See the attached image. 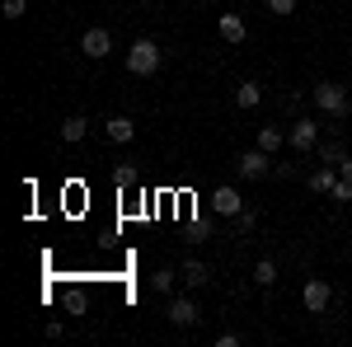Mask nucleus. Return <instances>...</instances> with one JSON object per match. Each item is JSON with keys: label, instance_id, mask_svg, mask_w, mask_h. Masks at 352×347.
<instances>
[{"label": "nucleus", "instance_id": "obj_1", "mask_svg": "<svg viewBox=\"0 0 352 347\" xmlns=\"http://www.w3.org/2000/svg\"><path fill=\"white\" fill-rule=\"evenodd\" d=\"M127 71L132 76H155L160 71V47L151 38H136L132 47H127Z\"/></svg>", "mask_w": 352, "mask_h": 347}, {"label": "nucleus", "instance_id": "obj_2", "mask_svg": "<svg viewBox=\"0 0 352 347\" xmlns=\"http://www.w3.org/2000/svg\"><path fill=\"white\" fill-rule=\"evenodd\" d=\"M315 108L329 113V117H343V113H348V89H343V85H333V80L315 85Z\"/></svg>", "mask_w": 352, "mask_h": 347}, {"label": "nucleus", "instance_id": "obj_3", "mask_svg": "<svg viewBox=\"0 0 352 347\" xmlns=\"http://www.w3.org/2000/svg\"><path fill=\"white\" fill-rule=\"evenodd\" d=\"M287 141H292V150H315V141H320V122H315V117H296Z\"/></svg>", "mask_w": 352, "mask_h": 347}, {"label": "nucleus", "instance_id": "obj_4", "mask_svg": "<svg viewBox=\"0 0 352 347\" xmlns=\"http://www.w3.org/2000/svg\"><path fill=\"white\" fill-rule=\"evenodd\" d=\"M235 169H240V179H263L272 169V160H268V150L258 146V150H244L240 160H235Z\"/></svg>", "mask_w": 352, "mask_h": 347}, {"label": "nucleus", "instance_id": "obj_5", "mask_svg": "<svg viewBox=\"0 0 352 347\" xmlns=\"http://www.w3.org/2000/svg\"><path fill=\"white\" fill-rule=\"evenodd\" d=\"M80 52L94 56V61H99V56H109V52H113V33H109V28H85Z\"/></svg>", "mask_w": 352, "mask_h": 347}, {"label": "nucleus", "instance_id": "obj_6", "mask_svg": "<svg viewBox=\"0 0 352 347\" xmlns=\"http://www.w3.org/2000/svg\"><path fill=\"white\" fill-rule=\"evenodd\" d=\"M329 282L324 277H310V282H305V310H310V315H320V310H329Z\"/></svg>", "mask_w": 352, "mask_h": 347}, {"label": "nucleus", "instance_id": "obj_7", "mask_svg": "<svg viewBox=\"0 0 352 347\" xmlns=\"http://www.w3.org/2000/svg\"><path fill=\"white\" fill-rule=\"evenodd\" d=\"M164 315H169V324H179V328H188V324H197V305H192L188 295H174Z\"/></svg>", "mask_w": 352, "mask_h": 347}, {"label": "nucleus", "instance_id": "obj_8", "mask_svg": "<svg viewBox=\"0 0 352 347\" xmlns=\"http://www.w3.org/2000/svg\"><path fill=\"white\" fill-rule=\"evenodd\" d=\"M217 33L230 43V47H235V43H244V33H249V28H244L240 14H221V19H217Z\"/></svg>", "mask_w": 352, "mask_h": 347}, {"label": "nucleus", "instance_id": "obj_9", "mask_svg": "<svg viewBox=\"0 0 352 347\" xmlns=\"http://www.w3.org/2000/svg\"><path fill=\"white\" fill-rule=\"evenodd\" d=\"M212 202H217V216H240L244 212V197L235 192V188H217V197H212Z\"/></svg>", "mask_w": 352, "mask_h": 347}, {"label": "nucleus", "instance_id": "obj_10", "mask_svg": "<svg viewBox=\"0 0 352 347\" xmlns=\"http://www.w3.org/2000/svg\"><path fill=\"white\" fill-rule=\"evenodd\" d=\"M104 132H109V141L127 146V141L136 136V122H132V117H109V122H104Z\"/></svg>", "mask_w": 352, "mask_h": 347}, {"label": "nucleus", "instance_id": "obj_11", "mask_svg": "<svg viewBox=\"0 0 352 347\" xmlns=\"http://www.w3.org/2000/svg\"><path fill=\"white\" fill-rule=\"evenodd\" d=\"M179 277H184V282H188V287H207V282H212V267L202 263V258H188V263H184V272H179Z\"/></svg>", "mask_w": 352, "mask_h": 347}, {"label": "nucleus", "instance_id": "obj_12", "mask_svg": "<svg viewBox=\"0 0 352 347\" xmlns=\"http://www.w3.org/2000/svg\"><path fill=\"white\" fill-rule=\"evenodd\" d=\"M235 104H240V108H258V104H263V85L244 80L240 89H235Z\"/></svg>", "mask_w": 352, "mask_h": 347}, {"label": "nucleus", "instance_id": "obj_13", "mask_svg": "<svg viewBox=\"0 0 352 347\" xmlns=\"http://www.w3.org/2000/svg\"><path fill=\"white\" fill-rule=\"evenodd\" d=\"M333 169H338V164H320V169L310 174V188H315V192H333V183H338Z\"/></svg>", "mask_w": 352, "mask_h": 347}, {"label": "nucleus", "instance_id": "obj_14", "mask_svg": "<svg viewBox=\"0 0 352 347\" xmlns=\"http://www.w3.org/2000/svg\"><path fill=\"white\" fill-rule=\"evenodd\" d=\"M85 132H89L85 117H66V122H61V141H85Z\"/></svg>", "mask_w": 352, "mask_h": 347}, {"label": "nucleus", "instance_id": "obj_15", "mask_svg": "<svg viewBox=\"0 0 352 347\" xmlns=\"http://www.w3.org/2000/svg\"><path fill=\"white\" fill-rule=\"evenodd\" d=\"M254 282H258V287H272V282H277V263H272V258H258V263H254Z\"/></svg>", "mask_w": 352, "mask_h": 347}, {"label": "nucleus", "instance_id": "obj_16", "mask_svg": "<svg viewBox=\"0 0 352 347\" xmlns=\"http://www.w3.org/2000/svg\"><path fill=\"white\" fill-rule=\"evenodd\" d=\"M151 287H155V291H164V295H174V267H160V272L151 277Z\"/></svg>", "mask_w": 352, "mask_h": 347}, {"label": "nucleus", "instance_id": "obj_17", "mask_svg": "<svg viewBox=\"0 0 352 347\" xmlns=\"http://www.w3.org/2000/svg\"><path fill=\"white\" fill-rule=\"evenodd\" d=\"M282 141H287V136L277 132V127H263V132H258V146H263L268 155H272V150H277V146H282Z\"/></svg>", "mask_w": 352, "mask_h": 347}, {"label": "nucleus", "instance_id": "obj_18", "mask_svg": "<svg viewBox=\"0 0 352 347\" xmlns=\"http://www.w3.org/2000/svg\"><path fill=\"white\" fill-rule=\"evenodd\" d=\"M113 183H118V188H132L136 183V169H132V164H118V169H113Z\"/></svg>", "mask_w": 352, "mask_h": 347}, {"label": "nucleus", "instance_id": "obj_19", "mask_svg": "<svg viewBox=\"0 0 352 347\" xmlns=\"http://www.w3.org/2000/svg\"><path fill=\"white\" fill-rule=\"evenodd\" d=\"M343 155H348V150H343L338 141H329V146H320V160H324V164H338Z\"/></svg>", "mask_w": 352, "mask_h": 347}, {"label": "nucleus", "instance_id": "obj_20", "mask_svg": "<svg viewBox=\"0 0 352 347\" xmlns=\"http://www.w3.org/2000/svg\"><path fill=\"white\" fill-rule=\"evenodd\" d=\"M24 10H28V0H5V5H0L5 19H24Z\"/></svg>", "mask_w": 352, "mask_h": 347}, {"label": "nucleus", "instance_id": "obj_21", "mask_svg": "<svg viewBox=\"0 0 352 347\" xmlns=\"http://www.w3.org/2000/svg\"><path fill=\"white\" fill-rule=\"evenodd\" d=\"M230 221H235V230H254L258 212H254V207H244V212H240V216H230Z\"/></svg>", "mask_w": 352, "mask_h": 347}, {"label": "nucleus", "instance_id": "obj_22", "mask_svg": "<svg viewBox=\"0 0 352 347\" xmlns=\"http://www.w3.org/2000/svg\"><path fill=\"white\" fill-rule=\"evenodd\" d=\"M329 197H333V202H352V183L343 179V174H338V183H333V192H329Z\"/></svg>", "mask_w": 352, "mask_h": 347}, {"label": "nucleus", "instance_id": "obj_23", "mask_svg": "<svg viewBox=\"0 0 352 347\" xmlns=\"http://www.w3.org/2000/svg\"><path fill=\"white\" fill-rule=\"evenodd\" d=\"M268 10H272V14H292V10H296V0H268Z\"/></svg>", "mask_w": 352, "mask_h": 347}, {"label": "nucleus", "instance_id": "obj_24", "mask_svg": "<svg viewBox=\"0 0 352 347\" xmlns=\"http://www.w3.org/2000/svg\"><path fill=\"white\" fill-rule=\"evenodd\" d=\"M338 174H343V179L352 183V155H343V160H338Z\"/></svg>", "mask_w": 352, "mask_h": 347}, {"label": "nucleus", "instance_id": "obj_25", "mask_svg": "<svg viewBox=\"0 0 352 347\" xmlns=\"http://www.w3.org/2000/svg\"><path fill=\"white\" fill-rule=\"evenodd\" d=\"M136 5H146V0H136Z\"/></svg>", "mask_w": 352, "mask_h": 347}]
</instances>
